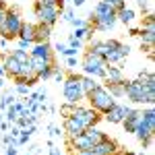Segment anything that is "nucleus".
I'll return each mask as SVG.
<instances>
[{
	"label": "nucleus",
	"mask_w": 155,
	"mask_h": 155,
	"mask_svg": "<svg viewBox=\"0 0 155 155\" xmlns=\"http://www.w3.org/2000/svg\"><path fill=\"white\" fill-rule=\"evenodd\" d=\"M85 99L89 101V107H93V110H95V112H99L101 116H104L107 110L116 104V99L110 95V91H107L104 85H97L93 91H89V93L85 95Z\"/></svg>",
	"instance_id": "3"
},
{
	"label": "nucleus",
	"mask_w": 155,
	"mask_h": 155,
	"mask_svg": "<svg viewBox=\"0 0 155 155\" xmlns=\"http://www.w3.org/2000/svg\"><path fill=\"white\" fill-rule=\"evenodd\" d=\"M6 155H17V149H15V147H8V149H6Z\"/></svg>",
	"instance_id": "45"
},
{
	"label": "nucleus",
	"mask_w": 155,
	"mask_h": 155,
	"mask_svg": "<svg viewBox=\"0 0 155 155\" xmlns=\"http://www.w3.org/2000/svg\"><path fill=\"white\" fill-rule=\"evenodd\" d=\"M62 130L66 132V137H68V139H74V137L83 134L85 126L79 122V120H74L72 116H68V118H64V126H62Z\"/></svg>",
	"instance_id": "13"
},
{
	"label": "nucleus",
	"mask_w": 155,
	"mask_h": 155,
	"mask_svg": "<svg viewBox=\"0 0 155 155\" xmlns=\"http://www.w3.org/2000/svg\"><path fill=\"white\" fill-rule=\"evenodd\" d=\"M128 54H130V48L124 46V44H120L116 50H110L106 56H104V60H106V64H118V62H122Z\"/></svg>",
	"instance_id": "10"
},
{
	"label": "nucleus",
	"mask_w": 155,
	"mask_h": 155,
	"mask_svg": "<svg viewBox=\"0 0 155 155\" xmlns=\"http://www.w3.org/2000/svg\"><path fill=\"white\" fill-rule=\"evenodd\" d=\"M0 97H2V93H0Z\"/></svg>",
	"instance_id": "49"
},
{
	"label": "nucleus",
	"mask_w": 155,
	"mask_h": 155,
	"mask_svg": "<svg viewBox=\"0 0 155 155\" xmlns=\"http://www.w3.org/2000/svg\"><path fill=\"white\" fill-rule=\"evenodd\" d=\"M68 48H74V50H81L83 48V39H77V37H68V44H66Z\"/></svg>",
	"instance_id": "30"
},
{
	"label": "nucleus",
	"mask_w": 155,
	"mask_h": 155,
	"mask_svg": "<svg viewBox=\"0 0 155 155\" xmlns=\"http://www.w3.org/2000/svg\"><path fill=\"white\" fill-rule=\"evenodd\" d=\"M85 0H72V6H83Z\"/></svg>",
	"instance_id": "46"
},
{
	"label": "nucleus",
	"mask_w": 155,
	"mask_h": 155,
	"mask_svg": "<svg viewBox=\"0 0 155 155\" xmlns=\"http://www.w3.org/2000/svg\"><path fill=\"white\" fill-rule=\"evenodd\" d=\"M97 85H99V83H97V79H93V77H89V74H83V77H81V87H83L85 95H87L89 91H93Z\"/></svg>",
	"instance_id": "21"
},
{
	"label": "nucleus",
	"mask_w": 155,
	"mask_h": 155,
	"mask_svg": "<svg viewBox=\"0 0 155 155\" xmlns=\"http://www.w3.org/2000/svg\"><path fill=\"white\" fill-rule=\"evenodd\" d=\"M83 134L91 141V145H97L99 141H104V139H106V132L99 130L97 126H87V128L83 130Z\"/></svg>",
	"instance_id": "17"
},
{
	"label": "nucleus",
	"mask_w": 155,
	"mask_h": 155,
	"mask_svg": "<svg viewBox=\"0 0 155 155\" xmlns=\"http://www.w3.org/2000/svg\"><path fill=\"white\" fill-rule=\"evenodd\" d=\"M60 17H62L64 21H68V23H71V21H72V17H74V12H72V8H68V11H64V12H62Z\"/></svg>",
	"instance_id": "35"
},
{
	"label": "nucleus",
	"mask_w": 155,
	"mask_h": 155,
	"mask_svg": "<svg viewBox=\"0 0 155 155\" xmlns=\"http://www.w3.org/2000/svg\"><path fill=\"white\" fill-rule=\"evenodd\" d=\"M71 116L74 120H79L85 128H87V126H97L99 120H101V114H99V112H95L93 107H83L81 104H77V106L72 107Z\"/></svg>",
	"instance_id": "6"
},
{
	"label": "nucleus",
	"mask_w": 155,
	"mask_h": 155,
	"mask_svg": "<svg viewBox=\"0 0 155 155\" xmlns=\"http://www.w3.org/2000/svg\"><path fill=\"white\" fill-rule=\"evenodd\" d=\"M2 68H4V77H8V79H12L17 72H19V66H21V62H17V60L12 58L11 54H4L2 56Z\"/></svg>",
	"instance_id": "15"
},
{
	"label": "nucleus",
	"mask_w": 155,
	"mask_h": 155,
	"mask_svg": "<svg viewBox=\"0 0 155 155\" xmlns=\"http://www.w3.org/2000/svg\"><path fill=\"white\" fill-rule=\"evenodd\" d=\"M71 25H72V27H85V25H87V21H85V19H77V17H72Z\"/></svg>",
	"instance_id": "34"
},
{
	"label": "nucleus",
	"mask_w": 155,
	"mask_h": 155,
	"mask_svg": "<svg viewBox=\"0 0 155 155\" xmlns=\"http://www.w3.org/2000/svg\"><path fill=\"white\" fill-rule=\"evenodd\" d=\"M118 149H120L118 143H116L114 139H110L107 134H106V139H104V141H99L97 145H93V151H95L97 155H114Z\"/></svg>",
	"instance_id": "12"
},
{
	"label": "nucleus",
	"mask_w": 155,
	"mask_h": 155,
	"mask_svg": "<svg viewBox=\"0 0 155 155\" xmlns=\"http://www.w3.org/2000/svg\"><path fill=\"white\" fill-rule=\"evenodd\" d=\"M134 17H137V15H134V11H132V8H128V6H124L122 11L116 12V19H118L120 23H124V25H130L132 21H134Z\"/></svg>",
	"instance_id": "20"
},
{
	"label": "nucleus",
	"mask_w": 155,
	"mask_h": 155,
	"mask_svg": "<svg viewBox=\"0 0 155 155\" xmlns=\"http://www.w3.org/2000/svg\"><path fill=\"white\" fill-rule=\"evenodd\" d=\"M21 25H23L21 11L17 6H8L2 23H0V37H4V39H17Z\"/></svg>",
	"instance_id": "2"
},
{
	"label": "nucleus",
	"mask_w": 155,
	"mask_h": 155,
	"mask_svg": "<svg viewBox=\"0 0 155 155\" xmlns=\"http://www.w3.org/2000/svg\"><path fill=\"white\" fill-rule=\"evenodd\" d=\"M62 93H64V99L68 104H81L85 99V93H83V87H81V74L77 72H68L62 81Z\"/></svg>",
	"instance_id": "4"
},
{
	"label": "nucleus",
	"mask_w": 155,
	"mask_h": 155,
	"mask_svg": "<svg viewBox=\"0 0 155 155\" xmlns=\"http://www.w3.org/2000/svg\"><path fill=\"white\" fill-rule=\"evenodd\" d=\"M114 155H134V153H132V151H116Z\"/></svg>",
	"instance_id": "47"
},
{
	"label": "nucleus",
	"mask_w": 155,
	"mask_h": 155,
	"mask_svg": "<svg viewBox=\"0 0 155 155\" xmlns=\"http://www.w3.org/2000/svg\"><path fill=\"white\" fill-rule=\"evenodd\" d=\"M139 122H141V110L128 107L126 116H124V120H122V124H124V130H126V132H132V134H134L137 126H139Z\"/></svg>",
	"instance_id": "11"
},
{
	"label": "nucleus",
	"mask_w": 155,
	"mask_h": 155,
	"mask_svg": "<svg viewBox=\"0 0 155 155\" xmlns=\"http://www.w3.org/2000/svg\"><path fill=\"white\" fill-rule=\"evenodd\" d=\"M106 2H107V4H110V6H112L116 12L122 11V8L126 6V0H106Z\"/></svg>",
	"instance_id": "28"
},
{
	"label": "nucleus",
	"mask_w": 155,
	"mask_h": 155,
	"mask_svg": "<svg viewBox=\"0 0 155 155\" xmlns=\"http://www.w3.org/2000/svg\"><path fill=\"white\" fill-rule=\"evenodd\" d=\"M141 29L143 31H155V15L153 12H147L143 19V23H141Z\"/></svg>",
	"instance_id": "22"
},
{
	"label": "nucleus",
	"mask_w": 155,
	"mask_h": 155,
	"mask_svg": "<svg viewBox=\"0 0 155 155\" xmlns=\"http://www.w3.org/2000/svg\"><path fill=\"white\" fill-rule=\"evenodd\" d=\"M29 89H31V87H27V85H17V93L23 95V97L29 95Z\"/></svg>",
	"instance_id": "33"
},
{
	"label": "nucleus",
	"mask_w": 155,
	"mask_h": 155,
	"mask_svg": "<svg viewBox=\"0 0 155 155\" xmlns=\"http://www.w3.org/2000/svg\"><path fill=\"white\" fill-rule=\"evenodd\" d=\"M17 99H15V95L12 93H6V95H2L0 97V110H6L8 106H12Z\"/></svg>",
	"instance_id": "26"
},
{
	"label": "nucleus",
	"mask_w": 155,
	"mask_h": 155,
	"mask_svg": "<svg viewBox=\"0 0 155 155\" xmlns=\"http://www.w3.org/2000/svg\"><path fill=\"white\" fill-rule=\"evenodd\" d=\"M77 155H97V153L93 151V149H89V151H79Z\"/></svg>",
	"instance_id": "44"
},
{
	"label": "nucleus",
	"mask_w": 155,
	"mask_h": 155,
	"mask_svg": "<svg viewBox=\"0 0 155 155\" xmlns=\"http://www.w3.org/2000/svg\"><path fill=\"white\" fill-rule=\"evenodd\" d=\"M56 64V62H54ZM54 64H50V66H46L44 71L37 72V77H39V81H50L52 79V72H54Z\"/></svg>",
	"instance_id": "25"
},
{
	"label": "nucleus",
	"mask_w": 155,
	"mask_h": 155,
	"mask_svg": "<svg viewBox=\"0 0 155 155\" xmlns=\"http://www.w3.org/2000/svg\"><path fill=\"white\" fill-rule=\"evenodd\" d=\"M27 155H29V153H27Z\"/></svg>",
	"instance_id": "50"
},
{
	"label": "nucleus",
	"mask_w": 155,
	"mask_h": 155,
	"mask_svg": "<svg viewBox=\"0 0 155 155\" xmlns=\"http://www.w3.org/2000/svg\"><path fill=\"white\" fill-rule=\"evenodd\" d=\"M50 155H62V153H60V149H58V147L50 145Z\"/></svg>",
	"instance_id": "42"
},
{
	"label": "nucleus",
	"mask_w": 155,
	"mask_h": 155,
	"mask_svg": "<svg viewBox=\"0 0 155 155\" xmlns=\"http://www.w3.org/2000/svg\"><path fill=\"white\" fill-rule=\"evenodd\" d=\"M33 12H35V17H37V23H46L50 27H54L56 21L60 19V12L56 6H46L39 0H35V4H33Z\"/></svg>",
	"instance_id": "7"
},
{
	"label": "nucleus",
	"mask_w": 155,
	"mask_h": 155,
	"mask_svg": "<svg viewBox=\"0 0 155 155\" xmlns=\"http://www.w3.org/2000/svg\"><path fill=\"white\" fill-rule=\"evenodd\" d=\"M66 64H68V66H77V56H68V58H66Z\"/></svg>",
	"instance_id": "41"
},
{
	"label": "nucleus",
	"mask_w": 155,
	"mask_h": 155,
	"mask_svg": "<svg viewBox=\"0 0 155 155\" xmlns=\"http://www.w3.org/2000/svg\"><path fill=\"white\" fill-rule=\"evenodd\" d=\"M83 72L93 77V79H106V60L101 56L93 54L91 50H87L83 54Z\"/></svg>",
	"instance_id": "5"
},
{
	"label": "nucleus",
	"mask_w": 155,
	"mask_h": 155,
	"mask_svg": "<svg viewBox=\"0 0 155 155\" xmlns=\"http://www.w3.org/2000/svg\"><path fill=\"white\" fill-rule=\"evenodd\" d=\"M11 56L15 60H17V62H21V64H23V62H27V60H29V52H27V50H12L11 52Z\"/></svg>",
	"instance_id": "24"
},
{
	"label": "nucleus",
	"mask_w": 155,
	"mask_h": 155,
	"mask_svg": "<svg viewBox=\"0 0 155 155\" xmlns=\"http://www.w3.org/2000/svg\"><path fill=\"white\" fill-rule=\"evenodd\" d=\"M33 44H29V41H25V39H19V50H31Z\"/></svg>",
	"instance_id": "40"
},
{
	"label": "nucleus",
	"mask_w": 155,
	"mask_h": 155,
	"mask_svg": "<svg viewBox=\"0 0 155 155\" xmlns=\"http://www.w3.org/2000/svg\"><path fill=\"white\" fill-rule=\"evenodd\" d=\"M50 35H52V27L46 23H37L35 29V44H41V41H50Z\"/></svg>",
	"instance_id": "18"
},
{
	"label": "nucleus",
	"mask_w": 155,
	"mask_h": 155,
	"mask_svg": "<svg viewBox=\"0 0 155 155\" xmlns=\"http://www.w3.org/2000/svg\"><path fill=\"white\" fill-rule=\"evenodd\" d=\"M4 77V68H2V64H0V79Z\"/></svg>",
	"instance_id": "48"
},
{
	"label": "nucleus",
	"mask_w": 155,
	"mask_h": 155,
	"mask_svg": "<svg viewBox=\"0 0 155 155\" xmlns=\"http://www.w3.org/2000/svg\"><path fill=\"white\" fill-rule=\"evenodd\" d=\"M137 4H139V8L143 11V15L151 12V4H149V0H137Z\"/></svg>",
	"instance_id": "32"
},
{
	"label": "nucleus",
	"mask_w": 155,
	"mask_h": 155,
	"mask_svg": "<svg viewBox=\"0 0 155 155\" xmlns=\"http://www.w3.org/2000/svg\"><path fill=\"white\" fill-rule=\"evenodd\" d=\"M64 77H66V74L60 71V66H56V64H54V72H52V79H54V81H58V83H62V81H64Z\"/></svg>",
	"instance_id": "31"
},
{
	"label": "nucleus",
	"mask_w": 155,
	"mask_h": 155,
	"mask_svg": "<svg viewBox=\"0 0 155 155\" xmlns=\"http://www.w3.org/2000/svg\"><path fill=\"white\" fill-rule=\"evenodd\" d=\"M77 52H79V50H74V48H68V46H66V48H64V52H62V54H64V56H66V58H68V56H77Z\"/></svg>",
	"instance_id": "39"
},
{
	"label": "nucleus",
	"mask_w": 155,
	"mask_h": 155,
	"mask_svg": "<svg viewBox=\"0 0 155 155\" xmlns=\"http://www.w3.org/2000/svg\"><path fill=\"white\" fill-rule=\"evenodd\" d=\"M4 118L8 120V122H15V120L19 118V114H17V110H15L12 106H8V107H6V114H4Z\"/></svg>",
	"instance_id": "29"
},
{
	"label": "nucleus",
	"mask_w": 155,
	"mask_h": 155,
	"mask_svg": "<svg viewBox=\"0 0 155 155\" xmlns=\"http://www.w3.org/2000/svg\"><path fill=\"white\" fill-rule=\"evenodd\" d=\"M106 41H107V48L110 50H116L120 44H122V41H118V39H106Z\"/></svg>",
	"instance_id": "38"
},
{
	"label": "nucleus",
	"mask_w": 155,
	"mask_h": 155,
	"mask_svg": "<svg viewBox=\"0 0 155 155\" xmlns=\"http://www.w3.org/2000/svg\"><path fill=\"white\" fill-rule=\"evenodd\" d=\"M128 107L130 106H122V104H114V106L107 110L106 114H104V118L110 122V124H122V120L126 116V112H128Z\"/></svg>",
	"instance_id": "9"
},
{
	"label": "nucleus",
	"mask_w": 155,
	"mask_h": 155,
	"mask_svg": "<svg viewBox=\"0 0 155 155\" xmlns=\"http://www.w3.org/2000/svg\"><path fill=\"white\" fill-rule=\"evenodd\" d=\"M104 87L110 91V95L114 97V99L124 97V81H122V83H110V81H106V85H104Z\"/></svg>",
	"instance_id": "19"
},
{
	"label": "nucleus",
	"mask_w": 155,
	"mask_h": 155,
	"mask_svg": "<svg viewBox=\"0 0 155 155\" xmlns=\"http://www.w3.org/2000/svg\"><path fill=\"white\" fill-rule=\"evenodd\" d=\"M29 56H35V58H44L48 64H54L56 62V56H54V48L50 41H41V44H33V48L29 50Z\"/></svg>",
	"instance_id": "8"
},
{
	"label": "nucleus",
	"mask_w": 155,
	"mask_h": 155,
	"mask_svg": "<svg viewBox=\"0 0 155 155\" xmlns=\"http://www.w3.org/2000/svg\"><path fill=\"white\" fill-rule=\"evenodd\" d=\"M8 46V39H4V37H0V50H4Z\"/></svg>",
	"instance_id": "43"
},
{
	"label": "nucleus",
	"mask_w": 155,
	"mask_h": 155,
	"mask_svg": "<svg viewBox=\"0 0 155 155\" xmlns=\"http://www.w3.org/2000/svg\"><path fill=\"white\" fill-rule=\"evenodd\" d=\"M35 29H37L35 23H25L23 21L17 39H25V41H29V44H35Z\"/></svg>",
	"instance_id": "16"
},
{
	"label": "nucleus",
	"mask_w": 155,
	"mask_h": 155,
	"mask_svg": "<svg viewBox=\"0 0 155 155\" xmlns=\"http://www.w3.org/2000/svg\"><path fill=\"white\" fill-rule=\"evenodd\" d=\"M29 62H31V66H33V71H35V72L44 71L46 66H50V64H48L44 58H35V56H29Z\"/></svg>",
	"instance_id": "23"
},
{
	"label": "nucleus",
	"mask_w": 155,
	"mask_h": 155,
	"mask_svg": "<svg viewBox=\"0 0 155 155\" xmlns=\"http://www.w3.org/2000/svg\"><path fill=\"white\" fill-rule=\"evenodd\" d=\"M124 95L130 99L132 104H155V77L151 74L147 81L134 79V81H124Z\"/></svg>",
	"instance_id": "1"
},
{
	"label": "nucleus",
	"mask_w": 155,
	"mask_h": 155,
	"mask_svg": "<svg viewBox=\"0 0 155 155\" xmlns=\"http://www.w3.org/2000/svg\"><path fill=\"white\" fill-rule=\"evenodd\" d=\"M50 134H52V137H60V134H62L60 126H56V124H50Z\"/></svg>",
	"instance_id": "37"
},
{
	"label": "nucleus",
	"mask_w": 155,
	"mask_h": 155,
	"mask_svg": "<svg viewBox=\"0 0 155 155\" xmlns=\"http://www.w3.org/2000/svg\"><path fill=\"white\" fill-rule=\"evenodd\" d=\"M104 81H110V83H122V81H126L122 66H116V64H106V79H104Z\"/></svg>",
	"instance_id": "14"
},
{
	"label": "nucleus",
	"mask_w": 155,
	"mask_h": 155,
	"mask_svg": "<svg viewBox=\"0 0 155 155\" xmlns=\"http://www.w3.org/2000/svg\"><path fill=\"white\" fill-rule=\"evenodd\" d=\"M6 8H8V4H6L4 0H0V23H2V19H4V15H6Z\"/></svg>",
	"instance_id": "36"
},
{
	"label": "nucleus",
	"mask_w": 155,
	"mask_h": 155,
	"mask_svg": "<svg viewBox=\"0 0 155 155\" xmlns=\"http://www.w3.org/2000/svg\"><path fill=\"white\" fill-rule=\"evenodd\" d=\"M74 106H77V104H74ZM74 106H72V104H68V101H64V104L60 106V114H62V118H68Z\"/></svg>",
	"instance_id": "27"
}]
</instances>
